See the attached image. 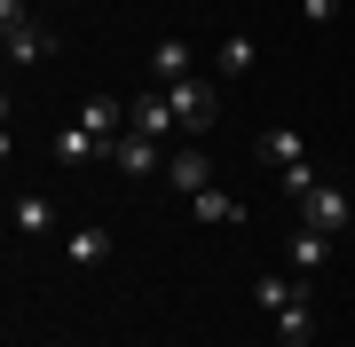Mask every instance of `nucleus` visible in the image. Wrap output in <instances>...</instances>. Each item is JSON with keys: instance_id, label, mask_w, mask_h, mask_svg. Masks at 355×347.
I'll return each mask as SVG.
<instances>
[{"instance_id": "1", "label": "nucleus", "mask_w": 355, "mask_h": 347, "mask_svg": "<svg viewBox=\"0 0 355 347\" xmlns=\"http://www.w3.org/2000/svg\"><path fill=\"white\" fill-rule=\"evenodd\" d=\"M166 103H174L182 134H214V118H221V79H214V71H190V79L166 87Z\"/></svg>"}, {"instance_id": "2", "label": "nucleus", "mask_w": 355, "mask_h": 347, "mask_svg": "<svg viewBox=\"0 0 355 347\" xmlns=\"http://www.w3.org/2000/svg\"><path fill=\"white\" fill-rule=\"evenodd\" d=\"M0 39H8V64H16V71H24V64H40V55L55 48V39L24 16V0H0Z\"/></svg>"}, {"instance_id": "3", "label": "nucleus", "mask_w": 355, "mask_h": 347, "mask_svg": "<svg viewBox=\"0 0 355 347\" xmlns=\"http://www.w3.org/2000/svg\"><path fill=\"white\" fill-rule=\"evenodd\" d=\"M355 221V197L340 190V181H316V190L300 197V229H324V237H340Z\"/></svg>"}, {"instance_id": "4", "label": "nucleus", "mask_w": 355, "mask_h": 347, "mask_svg": "<svg viewBox=\"0 0 355 347\" xmlns=\"http://www.w3.org/2000/svg\"><path fill=\"white\" fill-rule=\"evenodd\" d=\"M127 127H135V134H150V142H166L182 118H174V103H166V87H142L135 103H127Z\"/></svg>"}, {"instance_id": "5", "label": "nucleus", "mask_w": 355, "mask_h": 347, "mask_svg": "<svg viewBox=\"0 0 355 347\" xmlns=\"http://www.w3.org/2000/svg\"><path fill=\"white\" fill-rule=\"evenodd\" d=\"M166 181H174L182 197H198V190H214V158H205L198 142H182V150L166 158Z\"/></svg>"}, {"instance_id": "6", "label": "nucleus", "mask_w": 355, "mask_h": 347, "mask_svg": "<svg viewBox=\"0 0 355 347\" xmlns=\"http://www.w3.org/2000/svg\"><path fill=\"white\" fill-rule=\"evenodd\" d=\"M111 166H119V174H158V166H166V142H150V134L127 127V134L111 142Z\"/></svg>"}, {"instance_id": "7", "label": "nucleus", "mask_w": 355, "mask_h": 347, "mask_svg": "<svg viewBox=\"0 0 355 347\" xmlns=\"http://www.w3.org/2000/svg\"><path fill=\"white\" fill-rule=\"evenodd\" d=\"M55 166H111V142L87 134V127H64L55 134Z\"/></svg>"}, {"instance_id": "8", "label": "nucleus", "mask_w": 355, "mask_h": 347, "mask_svg": "<svg viewBox=\"0 0 355 347\" xmlns=\"http://www.w3.org/2000/svg\"><path fill=\"white\" fill-rule=\"evenodd\" d=\"M190 71H205L190 39H158V48H150V79H158V87H174V79H190Z\"/></svg>"}, {"instance_id": "9", "label": "nucleus", "mask_w": 355, "mask_h": 347, "mask_svg": "<svg viewBox=\"0 0 355 347\" xmlns=\"http://www.w3.org/2000/svg\"><path fill=\"white\" fill-rule=\"evenodd\" d=\"M253 150H261V166H277V174L308 166V142L292 134V127H261V142H253Z\"/></svg>"}, {"instance_id": "10", "label": "nucleus", "mask_w": 355, "mask_h": 347, "mask_svg": "<svg viewBox=\"0 0 355 347\" xmlns=\"http://www.w3.org/2000/svg\"><path fill=\"white\" fill-rule=\"evenodd\" d=\"M79 127L103 134V142H119L127 134V103H119V95H87V103H79Z\"/></svg>"}, {"instance_id": "11", "label": "nucleus", "mask_w": 355, "mask_h": 347, "mask_svg": "<svg viewBox=\"0 0 355 347\" xmlns=\"http://www.w3.org/2000/svg\"><path fill=\"white\" fill-rule=\"evenodd\" d=\"M245 71H253V32L214 39V79H245Z\"/></svg>"}, {"instance_id": "12", "label": "nucleus", "mask_w": 355, "mask_h": 347, "mask_svg": "<svg viewBox=\"0 0 355 347\" xmlns=\"http://www.w3.org/2000/svg\"><path fill=\"white\" fill-rule=\"evenodd\" d=\"M190 213H198V221H214V229H237V221H245V197H229V190H198V197H190Z\"/></svg>"}, {"instance_id": "13", "label": "nucleus", "mask_w": 355, "mask_h": 347, "mask_svg": "<svg viewBox=\"0 0 355 347\" xmlns=\"http://www.w3.org/2000/svg\"><path fill=\"white\" fill-rule=\"evenodd\" d=\"M64 253H71V269H103L111 260V229H71Z\"/></svg>"}, {"instance_id": "14", "label": "nucleus", "mask_w": 355, "mask_h": 347, "mask_svg": "<svg viewBox=\"0 0 355 347\" xmlns=\"http://www.w3.org/2000/svg\"><path fill=\"white\" fill-rule=\"evenodd\" d=\"M324 269V229H292V276H316Z\"/></svg>"}, {"instance_id": "15", "label": "nucleus", "mask_w": 355, "mask_h": 347, "mask_svg": "<svg viewBox=\"0 0 355 347\" xmlns=\"http://www.w3.org/2000/svg\"><path fill=\"white\" fill-rule=\"evenodd\" d=\"M16 229H24V237H48L55 229V206H48V197H16Z\"/></svg>"}, {"instance_id": "16", "label": "nucleus", "mask_w": 355, "mask_h": 347, "mask_svg": "<svg viewBox=\"0 0 355 347\" xmlns=\"http://www.w3.org/2000/svg\"><path fill=\"white\" fill-rule=\"evenodd\" d=\"M277 181H284V190H292V197H308V190H316V181H324V174H316V166H292V174H277Z\"/></svg>"}, {"instance_id": "17", "label": "nucleus", "mask_w": 355, "mask_h": 347, "mask_svg": "<svg viewBox=\"0 0 355 347\" xmlns=\"http://www.w3.org/2000/svg\"><path fill=\"white\" fill-rule=\"evenodd\" d=\"M331 8H340V0H300V16H308V24H324Z\"/></svg>"}]
</instances>
